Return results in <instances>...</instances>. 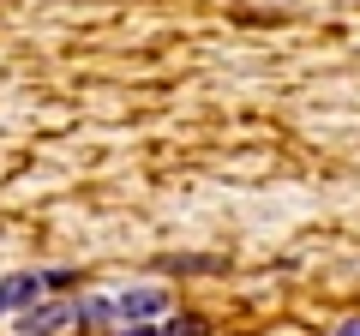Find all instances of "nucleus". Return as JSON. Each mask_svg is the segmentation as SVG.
Wrapping results in <instances>:
<instances>
[{
	"instance_id": "7ed1b4c3",
	"label": "nucleus",
	"mask_w": 360,
	"mask_h": 336,
	"mask_svg": "<svg viewBox=\"0 0 360 336\" xmlns=\"http://www.w3.org/2000/svg\"><path fill=\"white\" fill-rule=\"evenodd\" d=\"M42 300V276H6L0 283V312L6 306H37Z\"/></svg>"
},
{
	"instance_id": "20e7f679",
	"label": "nucleus",
	"mask_w": 360,
	"mask_h": 336,
	"mask_svg": "<svg viewBox=\"0 0 360 336\" xmlns=\"http://www.w3.org/2000/svg\"><path fill=\"white\" fill-rule=\"evenodd\" d=\"M156 336H205V324H198V318H180V324H168V330H156Z\"/></svg>"
},
{
	"instance_id": "39448f33",
	"label": "nucleus",
	"mask_w": 360,
	"mask_h": 336,
	"mask_svg": "<svg viewBox=\"0 0 360 336\" xmlns=\"http://www.w3.org/2000/svg\"><path fill=\"white\" fill-rule=\"evenodd\" d=\"M120 336H156V330H150V324H132V330H120Z\"/></svg>"
},
{
	"instance_id": "f257e3e1",
	"label": "nucleus",
	"mask_w": 360,
	"mask_h": 336,
	"mask_svg": "<svg viewBox=\"0 0 360 336\" xmlns=\"http://www.w3.org/2000/svg\"><path fill=\"white\" fill-rule=\"evenodd\" d=\"M156 312H168L162 288H127V295H115V318H127V324H144V318H156Z\"/></svg>"
},
{
	"instance_id": "f03ea898",
	"label": "nucleus",
	"mask_w": 360,
	"mask_h": 336,
	"mask_svg": "<svg viewBox=\"0 0 360 336\" xmlns=\"http://www.w3.org/2000/svg\"><path fill=\"white\" fill-rule=\"evenodd\" d=\"M72 324V306H30L25 312V336H60Z\"/></svg>"
},
{
	"instance_id": "423d86ee",
	"label": "nucleus",
	"mask_w": 360,
	"mask_h": 336,
	"mask_svg": "<svg viewBox=\"0 0 360 336\" xmlns=\"http://www.w3.org/2000/svg\"><path fill=\"white\" fill-rule=\"evenodd\" d=\"M336 336H360V318H348V324H342V330H336Z\"/></svg>"
}]
</instances>
